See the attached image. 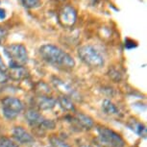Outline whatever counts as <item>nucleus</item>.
<instances>
[{"mask_svg": "<svg viewBox=\"0 0 147 147\" xmlns=\"http://www.w3.org/2000/svg\"><path fill=\"white\" fill-rule=\"evenodd\" d=\"M41 58L49 65L58 68L70 70L75 66V61L70 55L53 44H44L40 48Z\"/></svg>", "mask_w": 147, "mask_h": 147, "instance_id": "obj_1", "label": "nucleus"}, {"mask_svg": "<svg viewBox=\"0 0 147 147\" xmlns=\"http://www.w3.org/2000/svg\"><path fill=\"white\" fill-rule=\"evenodd\" d=\"M4 52L10 59V67L23 66L28 61L27 49L23 44L13 43L4 47Z\"/></svg>", "mask_w": 147, "mask_h": 147, "instance_id": "obj_2", "label": "nucleus"}, {"mask_svg": "<svg viewBox=\"0 0 147 147\" xmlns=\"http://www.w3.org/2000/svg\"><path fill=\"white\" fill-rule=\"evenodd\" d=\"M78 55L86 65L90 67L99 68L104 65V58L95 47L91 45H84L78 49Z\"/></svg>", "mask_w": 147, "mask_h": 147, "instance_id": "obj_3", "label": "nucleus"}, {"mask_svg": "<svg viewBox=\"0 0 147 147\" xmlns=\"http://www.w3.org/2000/svg\"><path fill=\"white\" fill-rule=\"evenodd\" d=\"M1 104L3 115L8 119L16 118L23 110V103L16 97H5L2 99Z\"/></svg>", "mask_w": 147, "mask_h": 147, "instance_id": "obj_4", "label": "nucleus"}, {"mask_svg": "<svg viewBox=\"0 0 147 147\" xmlns=\"http://www.w3.org/2000/svg\"><path fill=\"white\" fill-rule=\"evenodd\" d=\"M99 138L102 142L105 144L112 146V147H124L125 146V141L119 136L117 133L113 130L107 128V127H98L97 128Z\"/></svg>", "mask_w": 147, "mask_h": 147, "instance_id": "obj_5", "label": "nucleus"}, {"mask_svg": "<svg viewBox=\"0 0 147 147\" xmlns=\"http://www.w3.org/2000/svg\"><path fill=\"white\" fill-rule=\"evenodd\" d=\"M77 18V13L73 7L66 5L59 12V21L63 27L70 28L74 25Z\"/></svg>", "mask_w": 147, "mask_h": 147, "instance_id": "obj_6", "label": "nucleus"}, {"mask_svg": "<svg viewBox=\"0 0 147 147\" xmlns=\"http://www.w3.org/2000/svg\"><path fill=\"white\" fill-rule=\"evenodd\" d=\"M13 137L18 142L22 144L32 143L34 141L33 136L21 126H16L13 129Z\"/></svg>", "mask_w": 147, "mask_h": 147, "instance_id": "obj_7", "label": "nucleus"}, {"mask_svg": "<svg viewBox=\"0 0 147 147\" xmlns=\"http://www.w3.org/2000/svg\"><path fill=\"white\" fill-rule=\"evenodd\" d=\"M25 118L28 124L33 128H38L40 129V125L42 124L45 117L40 115L38 111L34 109H30L25 113Z\"/></svg>", "mask_w": 147, "mask_h": 147, "instance_id": "obj_8", "label": "nucleus"}, {"mask_svg": "<svg viewBox=\"0 0 147 147\" xmlns=\"http://www.w3.org/2000/svg\"><path fill=\"white\" fill-rule=\"evenodd\" d=\"M52 83H53L54 87L56 88L57 90L63 94V95L71 97V98L76 95V91L74 90L68 84H66L65 82L62 81L61 79L53 78V80H52Z\"/></svg>", "mask_w": 147, "mask_h": 147, "instance_id": "obj_9", "label": "nucleus"}, {"mask_svg": "<svg viewBox=\"0 0 147 147\" xmlns=\"http://www.w3.org/2000/svg\"><path fill=\"white\" fill-rule=\"evenodd\" d=\"M35 104L40 110H51L56 105V100L50 96H38L35 99Z\"/></svg>", "mask_w": 147, "mask_h": 147, "instance_id": "obj_10", "label": "nucleus"}, {"mask_svg": "<svg viewBox=\"0 0 147 147\" xmlns=\"http://www.w3.org/2000/svg\"><path fill=\"white\" fill-rule=\"evenodd\" d=\"M74 119H75V121L77 122V124L85 130H90L92 128L94 125L92 118L90 117V116L87 115H84V113H76Z\"/></svg>", "mask_w": 147, "mask_h": 147, "instance_id": "obj_11", "label": "nucleus"}, {"mask_svg": "<svg viewBox=\"0 0 147 147\" xmlns=\"http://www.w3.org/2000/svg\"><path fill=\"white\" fill-rule=\"evenodd\" d=\"M127 126L129 127L132 131H134L136 134H138L140 137H142L145 138L147 135L146 127L141 124L140 122L137 121V119H130L129 122L127 123Z\"/></svg>", "mask_w": 147, "mask_h": 147, "instance_id": "obj_12", "label": "nucleus"}, {"mask_svg": "<svg viewBox=\"0 0 147 147\" xmlns=\"http://www.w3.org/2000/svg\"><path fill=\"white\" fill-rule=\"evenodd\" d=\"M58 103H59L61 108L65 111H67V112H74L75 111V107H74L73 102H72L70 97L68 96L61 95L58 98Z\"/></svg>", "mask_w": 147, "mask_h": 147, "instance_id": "obj_13", "label": "nucleus"}, {"mask_svg": "<svg viewBox=\"0 0 147 147\" xmlns=\"http://www.w3.org/2000/svg\"><path fill=\"white\" fill-rule=\"evenodd\" d=\"M26 73L27 72L23 66H13V67H10V77L13 80H16V81L22 80L26 77Z\"/></svg>", "mask_w": 147, "mask_h": 147, "instance_id": "obj_14", "label": "nucleus"}, {"mask_svg": "<svg viewBox=\"0 0 147 147\" xmlns=\"http://www.w3.org/2000/svg\"><path fill=\"white\" fill-rule=\"evenodd\" d=\"M102 110L104 111L105 113L107 115H118L119 111L117 109V107L115 106L113 102H111L110 100H104L102 103Z\"/></svg>", "mask_w": 147, "mask_h": 147, "instance_id": "obj_15", "label": "nucleus"}, {"mask_svg": "<svg viewBox=\"0 0 147 147\" xmlns=\"http://www.w3.org/2000/svg\"><path fill=\"white\" fill-rule=\"evenodd\" d=\"M36 91L38 94V96H49V94L51 93L50 88L42 82H40L36 86Z\"/></svg>", "mask_w": 147, "mask_h": 147, "instance_id": "obj_16", "label": "nucleus"}, {"mask_svg": "<svg viewBox=\"0 0 147 147\" xmlns=\"http://www.w3.org/2000/svg\"><path fill=\"white\" fill-rule=\"evenodd\" d=\"M0 147H19L18 144L7 137H0Z\"/></svg>", "mask_w": 147, "mask_h": 147, "instance_id": "obj_17", "label": "nucleus"}, {"mask_svg": "<svg viewBox=\"0 0 147 147\" xmlns=\"http://www.w3.org/2000/svg\"><path fill=\"white\" fill-rule=\"evenodd\" d=\"M49 141L52 147H70L67 143H65V141L57 137H51L49 138Z\"/></svg>", "mask_w": 147, "mask_h": 147, "instance_id": "obj_18", "label": "nucleus"}, {"mask_svg": "<svg viewBox=\"0 0 147 147\" xmlns=\"http://www.w3.org/2000/svg\"><path fill=\"white\" fill-rule=\"evenodd\" d=\"M21 3L26 8H37L40 6L41 0H21Z\"/></svg>", "mask_w": 147, "mask_h": 147, "instance_id": "obj_19", "label": "nucleus"}, {"mask_svg": "<svg viewBox=\"0 0 147 147\" xmlns=\"http://www.w3.org/2000/svg\"><path fill=\"white\" fill-rule=\"evenodd\" d=\"M125 46H126V48L131 49V48H133V47L137 46V43H136L134 40H130V38H127V40H126V43H125Z\"/></svg>", "mask_w": 147, "mask_h": 147, "instance_id": "obj_20", "label": "nucleus"}, {"mask_svg": "<svg viewBox=\"0 0 147 147\" xmlns=\"http://www.w3.org/2000/svg\"><path fill=\"white\" fill-rule=\"evenodd\" d=\"M8 79H9V77L6 73H4V72H0V84H4V83H6L8 81Z\"/></svg>", "mask_w": 147, "mask_h": 147, "instance_id": "obj_21", "label": "nucleus"}, {"mask_svg": "<svg viewBox=\"0 0 147 147\" xmlns=\"http://www.w3.org/2000/svg\"><path fill=\"white\" fill-rule=\"evenodd\" d=\"M6 35H7V30L5 29L4 27L0 26V43L4 40V38L6 37Z\"/></svg>", "mask_w": 147, "mask_h": 147, "instance_id": "obj_22", "label": "nucleus"}, {"mask_svg": "<svg viewBox=\"0 0 147 147\" xmlns=\"http://www.w3.org/2000/svg\"><path fill=\"white\" fill-rule=\"evenodd\" d=\"M7 71V66L5 65L4 62L2 61L1 57H0V72H4V73H6Z\"/></svg>", "mask_w": 147, "mask_h": 147, "instance_id": "obj_23", "label": "nucleus"}, {"mask_svg": "<svg viewBox=\"0 0 147 147\" xmlns=\"http://www.w3.org/2000/svg\"><path fill=\"white\" fill-rule=\"evenodd\" d=\"M6 16V13H5V11L3 9H0V19H3Z\"/></svg>", "mask_w": 147, "mask_h": 147, "instance_id": "obj_24", "label": "nucleus"}, {"mask_svg": "<svg viewBox=\"0 0 147 147\" xmlns=\"http://www.w3.org/2000/svg\"><path fill=\"white\" fill-rule=\"evenodd\" d=\"M79 147H92V146H90V145H88V144H81Z\"/></svg>", "mask_w": 147, "mask_h": 147, "instance_id": "obj_25", "label": "nucleus"}]
</instances>
